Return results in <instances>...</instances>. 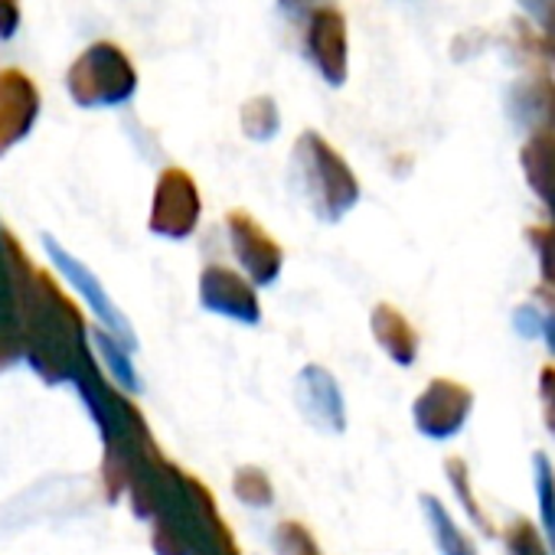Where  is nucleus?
I'll return each mask as SVG.
<instances>
[{
  "label": "nucleus",
  "instance_id": "obj_1",
  "mask_svg": "<svg viewBox=\"0 0 555 555\" xmlns=\"http://www.w3.org/2000/svg\"><path fill=\"white\" fill-rule=\"evenodd\" d=\"M11 295L14 314L21 327L24 357L47 379H73L79 383L92 370L86 324L73 301L37 271L21 245L11 238Z\"/></svg>",
  "mask_w": 555,
  "mask_h": 555
},
{
  "label": "nucleus",
  "instance_id": "obj_2",
  "mask_svg": "<svg viewBox=\"0 0 555 555\" xmlns=\"http://www.w3.org/2000/svg\"><path fill=\"white\" fill-rule=\"evenodd\" d=\"M295 180L314 216L327 222L347 216L360 199V183L350 164L318 131H305L295 144Z\"/></svg>",
  "mask_w": 555,
  "mask_h": 555
},
{
  "label": "nucleus",
  "instance_id": "obj_3",
  "mask_svg": "<svg viewBox=\"0 0 555 555\" xmlns=\"http://www.w3.org/2000/svg\"><path fill=\"white\" fill-rule=\"evenodd\" d=\"M66 89L82 108H115L138 92V69L118 43H92L66 76Z\"/></svg>",
  "mask_w": 555,
  "mask_h": 555
},
{
  "label": "nucleus",
  "instance_id": "obj_4",
  "mask_svg": "<svg viewBox=\"0 0 555 555\" xmlns=\"http://www.w3.org/2000/svg\"><path fill=\"white\" fill-rule=\"evenodd\" d=\"M199 212H203V203H199L196 180L180 167H167L157 177V186H154L151 222H147L151 232L160 235V238L180 242V238L196 232Z\"/></svg>",
  "mask_w": 555,
  "mask_h": 555
},
{
  "label": "nucleus",
  "instance_id": "obj_5",
  "mask_svg": "<svg viewBox=\"0 0 555 555\" xmlns=\"http://www.w3.org/2000/svg\"><path fill=\"white\" fill-rule=\"evenodd\" d=\"M225 229H229V242L232 251L248 278L251 288H268L278 282V274L285 268V248L271 238L268 229H261L245 209H232L225 216Z\"/></svg>",
  "mask_w": 555,
  "mask_h": 555
},
{
  "label": "nucleus",
  "instance_id": "obj_6",
  "mask_svg": "<svg viewBox=\"0 0 555 555\" xmlns=\"http://www.w3.org/2000/svg\"><path fill=\"white\" fill-rule=\"evenodd\" d=\"M43 248H47V255H50V261L56 264V271L66 278V282L86 298V305L92 308V314L102 321V331L105 334H112L118 344H125L128 350H134L138 347V337H134V331H131V324L125 321V314L115 308V301L108 298V292L102 288V282L99 278L76 258V255H69L60 242H53L50 235H43Z\"/></svg>",
  "mask_w": 555,
  "mask_h": 555
},
{
  "label": "nucleus",
  "instance_id": "obj_7",
  "mask_svg": "<svg viewBox=\"0 0 555 555\" xmlns=\"http://www.w3.org/2000/svg\"><path fill=\"white\" fill-rule=\"evenodd\" d=\"M199 305L209 314H219L225 321L248 324V327H255L261 318V305H258L255 288L248 285V278L219 261L199 271Z\"/></svg>",
  "mask_w": 555,
  "mask_h": 555
},
{
  "label": "nucleus",
  "instance_id": "obj_8",
  "mask_svg": "<svg viewBox=\"0 0 555 555\" xmlns=\"http://www.w3.org/2000/svg\"><path fill=\"white\" fill-rule=\"evenodd\" d=\"M40 118V89L21 69H0V154L17 147Z\"/></svg>",
  "mask_w": 555,
  "mask_h": 555
},
{
  "label": "nucleus",
  "instance_id": "obj_9",
  "mask_svg": "<svg viewBox=\"0 0 555 555\" xmlns=\"http://www.w3.org/2000/svg\"><path fill=\"white\" fill-rule=\"evenodd\" d=\"M308 56L327 86L347 82V17L337 8H314L308 14Z\"/></svg>",
  "mask_w": 555,
  "mask_h": 555
},
{
  "label": "nucleus",
  "instance_id": "obj_10",
  "mask_svg": "<svg viewBox=\"0 0 555 555\" xmlns=\"http://www.w3.org/2000/svg\"><path fill=\"white\" fill-rule=\"evenodd\" d=\"M470 409V392L451 379H435L425 396L415 402V425L428 438H448L454 435Z\"/></svg>",
  "mask_w": 555,
  "mask_h": 555
},
{
  "label": "nucleus",
  "instance_id": "obj_11",
  "mask_svg": "<svg viewBox=\"0 0 555 555\" xmlns=\"http://www.w3.org/2000/svg\"><path fill=\"white\" fill-rule=\"evenodd\" d=\"M298 402L314 425H327L331 431L347 428L344 396L337 379L324 366H305L298 376Z\"/></svg>",
  "mask_w": 555,
  "mask_h": 555
},
{
  "label": "nucleus",
  "instance_id": "obj_12",
  "mask_svg": "<svg viewBox=\"0 0 555 555\" xmlns=\"http://www.w3.org/2000/svg\"><path fill=\"white\" fill-rule=\"evenodd\" d=\"M373 334L379 340V347L399 363V366H412L415 363V350H418V337L412 331V324L389 305H379L373 311Z\"/></svg>",
  "mask_w": 555,
  "mask_h": 555
},
{
  "label": "nucleus",
  "instance_id": "obj_13",
  "mask_svg": "<svg viewBox=\"0 0 555 555\" xmlns=\"http://www.w3.org/2000/svg\"><path fill=\"white\" fill-rule=\"evenodd\" d=\"M238 121H242L245 138H251V141H271L278 134V128H282V112H278L274 99L255 95V99H248L242 105Z\"/></svg>",
  "mask_w": 555,
  "mask_h": 555
},
{
  "label": "nucleus",
  "instance_id": "obj_14",
  "mask_svg": "<svg viewBox=\"0 0 555 555\" xmlns=\"http://www.w3.org/2000/svg\"><path fill=\"white\" fill-rule=\"evenodd\" d=\"M95 347H99V353L105 357V363H108V370H112V376L118 379V386L125 389V392H141V376L134 373V366H131V350L125 347V344H118L112 334H105V331H95Z\"/></svg>",
  "mask_w": 555,
  "mask_h": 555
},
{
  "label": "nucleus",
  "instance_id": "obj_15",
  "mask_svg": "<svg viewBox=\"0 0 555 555\" xmlns=\"http://www.w3.org/2000/svg\"><path fill=\"white\" fill-rule=\"evenodd\" d=\"M425 513L431 519V532H435V539H438L444 555H477L474 545L464 539V532L454 526V519L448 516V509L435 496H425Z\"/></svg>",
  "mask_w": 555,
  "mask_h": 555
},
{
  "label": "nucleus",
  "instance_id": "obj_16",
  "mask_svg": "<svg viewBox=\"0 0 555 555\" xmlns=\"http://www.w3.org/2000/svg\"><path fill=\"white\" fill-rule=\"evenodd\" d=\"M274 552L278 555H324L314 532L298 522V519H285V522H278L274 529Z\"/></svg>",
  "mask_w": 555,
  "mask_h": 555
},
{
  "label": "nucleus",
  "instance_id": "obj_17",
  "mask_svg": "<svg viewBox=\"0 0 555 555\" xmlns=\"http://www.w3.org/2000/svg\"><path fill=\"white\" fill-rule=\"evenodd\" d=\"M232 490H235V496H238L242 503H248V506H271V500H274L271 477H268L261 467H242V470H235Z\"/></svg>",
  "mask_w": 555,
  "mask_h": 555
},
{
  "label": "nucleus",
  "instance_id": "obj_18",
  "mask_svg": "<svg viewBox=\"0 0 555 555\" xmlns=\"http://www.w3.org/2000/svg\"><path fill=\"white\" fill-rule=\"evenodd\" d=\"M21 30V0H0V43Z\"/></svg>",
  "mask_w": 555,
  "mask_h": 555
},
{
  "label": "nucleus",
  "instance_id": "obj_19",
  "mask_svg": "<svg viewBox=\"0 0 555 555\" xmlns=\"http://www.w3.org/2000/svg\"><path fill=\"white\" fill-rule=\"evenodd\" d=\"M8 251H11V235L0 232V298H11V261H8Z\"/></svg>",
  "mask_w": 555,
  "mask_h": 555
},
{
  "label": "nucleus",
  "instance_id": "obj_20",
  "mask_svg": "<svg viewBox=\"0 0 555 555\" xmlns=\"http://www.w3.org/2000/svg\"><path fill=\"white\" fill-rule=\"evenodd\" d=\"M278 4H282L288 14H311L314 8H321L318 0H278Z\"/></svg>",
  "mask_w": 555,
  "mask_h": 555
}]
</instances>
